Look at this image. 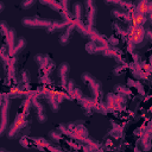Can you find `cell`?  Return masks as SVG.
<instances>
[{
	"mask_svg": "<svg viewBox=\"0 0 152 152\" xmlns=\"http://www.w3.org/2000/svg\"><path fill=\"white\" fill-rule=\"evenodd\" d=\"M71 21H68V20H52L51 21V24H50V26H48L46 28H45V31H46V33H50V34H52V33H56V32H59V31H64L65 30V27L70 24Z\"/></svg>",
	"mask_w": 152,
	"mask_h": 152,
	"instance_id": "obj_13",
	"label": "cell"
},
{
	"mask_svg": "<svg viewBox=\"0 0 152 152\" xmlns=\"http://www.w3.org/2000/svg\"><path fill=\"white\" fill-rule=\"evenodd\" d=\"M96 15H97V6L95 4L84 11V23L88 24L89 26H95Z\"/></svg>",
	"mask_w": 152,
	"mask_h": 152,
	"instance_id": "obj_15",
	"label": "cell"
},
{
	"mask_svg": "<svg viewBox=\"0 0 152 152\" xmlns=\"http://www.w3.org/2000/svg\"><path fill=\"white\" fill-rule=\"evenodd\" d=\"M81 78L83 81V83H86L90 90V95L93 99L96 100H102L103 99V90H102V83L95 78L89 72H83L81 75Z\"/></svg>",
	"mask_w": 152,
	"mask_h": 152,
	"instance_id": "obj_3",
	"label": "cell"
},
{
	"mask_svg": "<svg viewBox=\"0 0 152 152\" xmlns=\"http://www.w3.org/2000/svg\"><path fill=\"white\" fill-rule=\"evenodd\" d=\"M7 96L10 99H18V97H23L24 96V90L21 89V87L19 84H13L7 94Z\"/></svg>",
	"mask_w": 152,
	"mask_h": 152,
	"instance_id": "obj_20",
	"label": "cell"
},
{
	"mask_svg": "<svg viewBox=\"0 0 152 152\" xmlns=\"http://www.w3.org/2000/svg\"><path fill=\"white\" fill-rule=\"evenodd\" d=\"M72 17H74V21H82L84 20V7L82 2H75L72 5Z\"/></svg>",
	"mask_w": 152,
	"mask_h": 152,
	"instance_id": "obj_19",
	"label": "cell"
},
{
	"mask_svg": "<svg viewBox=\"0 0 152 152\" xmlns=\"http://www.w3.org/2000/svg\"><path fill=\"white\" fill-rule=\"evenodd\" d=\"M10 108H11V99L7 96V94H5L4 102L0 106V138L7 133V129L10 127V125H8Z\"/></svg>",
	"mask_w": 152,
	"mask_h": 152,
	"instance_id": "obj_4",
	"label": "cell"
},
{
	"mask_svg": "<svg viewBox=\"0 0 152 152\" xmlns=\"http://www.w3.org/2000/svg\"><path fill=\"white\" fill-rule=\"evenodd\" d=\"M103 1L108 6H114V8H119L127 12H132L134 8L133 2H131L129 0H103Z\"/></svg>",
	"mask_w": 152,
	"mask_h": 152,
	"instance_id": "obj_9",
	"label": "cell"
},
{
	"mask_svg": "<svg viewBox=\"0 0 152 152\" xmlns=\"http://www.w3.org/2000/svg\"><path fill=\"white\" fill-rule=\"evenodd\" d=\"M1 66H2V65H1V63H0V69H1Z\"/></svg>",
	"mask_w": 152,
	"mask_h": 152,
	"instance_id": "obj_33",
	"label": "cell"
},
{
	"mask_svg": "<svg viewBox=\"0 0 152 152\" xmlns=\"http://www.w3.org/2000/svg\"><path fill=\"white\" fill-rule=\"evenodd\" d=\"M4 10H5V4H4L2 1H0V13H1Z\"/></svg>",
	"mask_w": 152,
	"mask_h": 152,
	"instance_id": "obj_30",
	"label": "cell"
},
{
	"mask_svg": "<svg viewBox=\"0 0 152 152\" xmlns=\"http://www.w3.org/2000/svg\"><path fill=\"white\" fill-rule=\"evenodd\" d=\"M126 64H119L118 66H115L114 69H113V74L114 75H121V74H124L125 72V70H126Z\"/></svg>",
	"mask_w": 152,
	"mask_h": 152,
	"instance_id": "obj_28",
	"label": "cell"
},
{
	"mask_svg": "<svg viewBox=\"0 0 152 152\" xmlns=\"http://www.w3.org/2000/svg\"><path fill=\"white\" fill-rule=\"evenodd\" d=\"M50 58H51V57H50L49 55H46V53H37V55L34 56V62H36L38 65H42V64H44L45 62H48Z\"/></svg>",
	"mask_w": 152,
	"mask_h": 152,
	"instance_id": "obj_24",
	"label": "cell"
},
{
	"mask_svg": "<svg viewBox=\"0 0 152 152\" xmlns=\"http://www.w3.org/2000/svg\"><path fill=\"white\" fill-rule=\"evenodd\" d=\"M51 19H48V18H42L39 15H33V17H25L21 19V24L23 26L25 27H32V28H36V27H43V28H46L48 26H50L51 24Z\"/></svg>",
	"mask_w": 152,
	"mask_h": 152,
	"instance_id": "obj_5",
	"label": "cell"
},
{
	"mask_svg": "<svg viewBox=\"0 0 152 152\" xmlns=\"http://www.w3.org/2000/svg\"><path fill=\"white\" fill-rule=\"evenodd\" d=\"M31 101H32V108L36 112L37 120L39 122H42V124L48 120V118H46V114H45V107H44V104L38 99H31Z\"/></svg>",
	"mask_w": 152,
	"mask_h": 152,
	"instance_id": "obj_11",
	"label": "cell"
},
{
	"mask_svg": "<svg viewBox=\"0 0 152 152\" xmlns=\"http://www.w3.org/2000/svg\"><path fill=\"white\" fill-rule=\"evenodd\" d=\"M112 27L115 31V36H125L126 37V28H122V26L119 23H113L112 24Z\"/></svg>",
	"mask_w": 152,
	"mask_h": 152,
	"instance_id": "obj_25",
	"label": "cell"
},
{
	"mask_svg": "<svg viewBox=\"0 0 152 152\" xmlns=\"http://www.w3.org/2000/svg\"><path fill=\"white\" fill-rule=\"evenodd\" d=\"M0 151H6L5 148H2V147H0Z\"/></svg>",
	"mask_w": 152,
	"mask_h": 152,
	"instance_id": "obj_32",
	"label": "cell"
},
{
	"mask_svg": "<svg viewBox=\"0 0 152 152\" xmlns=\"http://www.w3.org/2000/svg\"><path fill=\"white\" fill-rule=\"evenodd\" d=\"M31 129V119L30 114H24L18 112L13 124L7 129V138L8 139H20L23 135H28Z\"/></svg>",
	"mask_w": 152,
	"mask_h": 152,
	"instance_id": "obj_1",
	"label": "cell"
},
{
	"mask_svg": "<svg viewBox=\"0 0 152 152\" xmlns=\"http://www.w3.org/2000/svg\"><path fill=\"white\" fill-rule=\"evenodd\" d=\"M95 5V0H83V7H84V11L88 10L90 6Z\"/></svg>",
	"mask_w": 152,
	"mask_h": 152,
	"instance_id": "obj_29",
	"label": "cell"
},
{
	"mask_svg": "<svg viewBox=\"0 0 152 152\" xmlns=\"http://www.w3.org/2000/svg\"><path fill=\"white\" fill-rule=\"evenodd\" d=\"M74 32H75V21H71V23L65 27V30L62 32V34L59 36V38H58L59 44H61L62 46L68 45V44L70 43L71 38H72Z\"/></svg>",
	"mask_w": 152,
	"mask_h": 152,
	"instance_id": "obj_10",
	"label": "cell"
},
{
	"mask_svg": "<svg viewBox=\"0 0 152 152\" xmlns=\"http://www.w3.org/2000/svg\"><path fill=\"white\" fill-rule=\"evenodd\" d=\"M122 135H124V133H122V128H121L120 126H118V125H113L112 128L108 131V134H107V137H110V138H113L114 140H119V139H121Z\"/></svg>",
	"mask_w": 152,
	"mask_h": 152,
	"instance_id": "obj_21",
	"label": "cell"
},
{
	"mask_svg": "<svg viewBox=\"0 0 152 152\" xmlns=\"http://www.w3.org/2000/svg\"><path fill=\"white\" fill-rule=\"evenodd\" d=\"M109 45H103V44H99L94 40H89L86 44V50L88 53L90 55H102V52L108 48Z\"/></svg>",
	"mask_w": 152,
	"mask_h": 152,
	"instance_id": "obj_14",
	"label": "cell"
},
{
	"mask_svg": "<svg viewBox=\"0 0 152 152\" xmlns=\"http://www.w3.org/2000/svg\"><path fill=\"white\" fill-rule=\"evenodd\" d=\"M26 45H27V40L24 37H18L17 40H15V44H14V46L12 49V51L10 52V56L11 57H17L20 52L24 51V49L26 48Z\"/></svg>",
	"mask_w": 152,
	"mask_h": 152,
	"instance_id": "obj_18",
	"label": "cell"
},
{
	"mask_svg": "<svg viewBox=\"0 0 152 152\" xmlns=\"http://www.w3.org/2000/svg\"><path fill=\"white\" fill-rule=\"evenodd\" d=\"M36 2H37V0H23L21 4H20V6H21V8H24V10H28V8H31Z\"/></svg>",
	"mask_w": 152,
	"mask_h": 152,
	"instance_id": "obj_27",
	"label": "cell"
},
{
	"mask_svg": "<svg viewBox=\"0 0 152 152\" xmlns=\"http://www.w3.org/2000/svg\"><path fill=\"white\" fill-rule=\"evenodd\" d=\"M114 93H115V94H120V95L127 96V95L131 94V90H129L128 87H125V86H122V84H116V87L114 88Z\"/></svg>",
	"mask_w": 152,
	"mask_h": 152,
	"instance_id": "obj_23",
	"label": "cell"
},
{
	"mask_svg": "<svg viewBox=\"0 0 152 152\" xmlns=\"http://www.w3.org/2000/svg\"><path fill=\"white\" fill-rule=\"evenodd\" d=\"M17 38H18L17 31H15L13 27H10L8 32H7L6 36H5V42H4V44L6 45V48H7V50H8V53L12 51V49H13V46H14V44H15Z\"/></svg>",
	"mask_w": 152,
	"mask_h": 152,
	"instance_id": "obj_17",
	"label": "cell"
},
{
	"mask_svg": "<svg viewBox=\"0 0 152 152\" xmlns=\"http://www.w3.org/2000/svg\"><path fill=\"white\" fill-rule=\"evenodd\" d=\"M132 74L133 77L137 80H144V78H148L150 76V66L145 65L141 61L138 63H134L132 66Z\"/></svg>",
	"mask_w": 152,
	"mask_h": 152,
	"instance_id": "obj_8",
	"label": "cell"
},
{
	"mask_svg": "<svg viewBox=\"0 0 152 152\" xmlns=\"http://www.w3.org/2000/svg\"><path fill=\"white\" fill-rule=\"evenodd\" d=\"M4 99H5V95L0 93V106H1V104H2V102H4Z\"/></svg>",
	"mask_w": 152,
	"mask_h": 152,
	"instance_id": "obj_31",
	"label": "cell"
},
{
	"mask_svg": "<svg viewBox=\"0 0 152 152\" xmlns=\"http://www.w3.org/2000/svg\"><path fill=\"white\" fill-rule=\"evenodd\" d=\"M8 30H10V25L5 20H0V34L2 37H5L6 33L8 32Z\"/></svg>",
	"mask_w": 152,
	"mask_h": 152,
	"instance_id": "obj_26",
	"label": "cell"
},
{
	"mask_svg": "<svg viewBox=\"0 0 152 152\" xmlns=\"http://www.w3.org/2000/svg\"><path fill=\"white\" fill-rule=\"evenodd\" d=\"M31 77H30V71L26 69L20 70V72L18 74V84L21 87V89L24 90V95L25 93L31 88Z\"/></svg>",
	"mask_w": 152,
	"mask_h": 152,
	"instance_id": "obj_12",
	"label": "cell"
},
{
	"mask_svg": "<svg viewBox=\"0 0 152 152\" xmlns=\"http://www.w3.org/2000/svg\"><path fill=\"white\" fill-rule=\"evenodd\" d=\"M69 72H70V65L66 62H62L57 66V75H58V83L62 89H65L66 82L69 80Z\"/></svg>",
	"mask_w": 152,
	"mask_h": 152,
	"instance_id": "obj_7",
	"label": "cell"
},
{
	"mask_svg": "<svg viewBox=\"0 0 152 152\" xmlns=\"http://www.w3.org/2000/svg\"><path fill=\"white\" fill-rule=\"evenodd\" d=\"M65 95L66 99L72 100V101H80L83 97V93L82 89L80 87H77V84L75 83V81L72 78H69L65 86Z\"/></svg>",
	"mask_w": 152,
	"mask_h": 152,
	"instance_id": "obj_6",
	"label": "cell"
},
{
	"mask_svg": "<svg viewBox=\"0 0 152 152\" xmlns=\"http://www.w3.org/2000/svg\"><path fill=\"white\" fill-rule=\"evenodd\" d=\"M110 17L115 20H120V21L131 24V12L122 11V10H119V8H113L110 11Z\"/></svg>",
	"mask_w": 152,
	"mask_h": 152,
	"instance_id": "obj_16",
	"label": "cell"
},
{
	"mask_svg": "<svg viewBox=\"0 0 152 152\" xmlns=\"http://www.w3.org/2000/svg\"><path fill=\"white\" fill-rule=\"evenodd\" d=\"M63 133L58 129V128H55V129H51L49 133H48V137H49V140L53 144V142H59L61 139L63 138Z\"/></svg>",
	"mask_w": 152,
	"mask_h": 152,
	"instance_id": "obj_22",
	"label": "cell"
},
{
	"mask_svg": "<svg viewBox=\"0 0 152 152\" xmlns=\"http://www.w3.org/2000/svg\"><path fill=\"white\" fill-rule=\"evenodd\" d=\"M126 37L128 38V42L134 46V49H141L150 40L151 31L144 26L128 24V27L126 28Z\"/></svg>",
	"mask_w": 152,
	"mask_h": 152,
	"instance_id": "obj_2",
	"label": "cell"
}]
</instances>
